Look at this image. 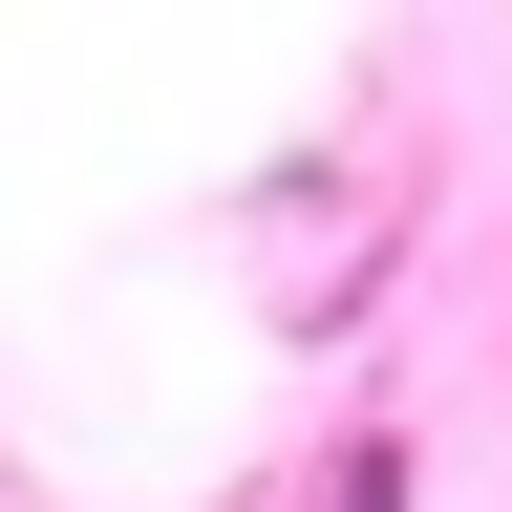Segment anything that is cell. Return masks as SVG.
Segmentation results:
<instances>
[]
</instances>
